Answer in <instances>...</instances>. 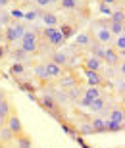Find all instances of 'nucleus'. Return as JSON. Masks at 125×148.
Listing matches in <instances>:
<instances>
[{
	"label": "nucleus",
	"mask_w": 125,
	"mask_h": 148,
	"mask_svg": "<svg viewBox=\"0 0 125 148\" xmlns=\"http://www.w3.org/2000/svg\"><path fill=\"white\" fill-rule=\"evenodd\" d=\"M38 42H41V38H38V31H25L21 37V48L27 52L29 56H35L38 54Z\"/></svg>",
	"instance_id": "1"
},
{
	"label": "nucleus",
	"mask_w": 125,
	"mask_h": 148,
	"mask_svg": "<svg viewBox=\"0 0 125 148\" xmlns=\"http://www.w3.org/2000/svg\"><path fill=\"white\" fill-rule=\"evenodd\" d=\"M38 104H41V108H43L46 114L56 117L60 123L64 121V117H62V114H60V104H58L56 98H52V96H43V98H38Z\"/></svg>",
	"instance_id": "2"
},
{
	"label": "nucleus",
	"mask_w": 125,
	"mask_h": 148,
	"mask_svg": "<svg viewBox=\"0 0 125 148\" xmlns=\"http://www.w3.org/2000/svg\"><path fill=\"white\" fill-rule=\"evenodd\" d=\"M23 33H25V29L19 25L17 21H12V25H8V27H4V38H6V42L8 44H14L17 40V38H21Z\"/></svg>",
	"instance_id": "3"
},
{
	"label": "nucleus",
	"mask_w": 125,
	"mask_h": 148,
	"mask_svg": "<svg viewBox=\"0 0 125 148\" xmlns=\"http://www.w3.org/2000/svg\"><path fill=\"white\" fill-rule=\"evenodd\" d=\"M94 40H96V38H94L93 31H91V33H79V35H75L73 46H75L77 50H89V48H91V44H93Z\"/></svg>",
	"instance_id": "4"
},
{
	"label": "nucleus",
	"mask_w": 125,
	"mask_h": 148,
	"mask_svg": "<svg viewBox=\"0 0 125 148\" xmlns=\"http://www.w3.org/2000/svg\"><path fill=\"white\" fill-rule=\"evenodd\" d=\"M6 127L10 129L14 135H21L25 129H23V123H21V119H19V115H17V112H12L10 115H8V119H6Z\"/></svg>",
	"instance_id": "5"
},
{
	"label": "nucleus",
	"mask_w": 125,
	"mask_h": 148,
	"mask_svg": "<svg viewBox=\"0 0 125 148\" xmlns=\"http://www.w3.org/2000/svg\"><path fill=\"white\" fill-rule=\"evenodd\" d=\"M44 69H46V79L48 81H52V79H60L62 75L65 73V67L58 66V64H54V62H44Z\"/></svg>",
	"instance_id": "6"
},
{
	"label": "nucleus",
	"mask_w": 125,
	"mask_h": 148,
	"mask_svg": "<svg viewBox=\"0 0 125 148\" xmlns=\"http://www.w3.org/2000/svg\"><path fill=\"white\" fill-rule=\"evenodd\" d=\"M102 62H106L108 66H120L121 62H123V58L120 56V52H117L114 46H110V48H104Z\"/></svg>",
	"instance_id": "7"
},
{
	"label": "nucleus",
	"mask_w": 125,
	"mask_h": 148,
	"mask_svg": "<svg viewBox=\"0 0 125 148\" xmlns=\"http://www.w3.org/2000/svg\"><path fill=\"white\" fill-rule=\"evenodd\" d=\"M58 81V87L60 88H71V87H77L79 85V77H77V73H64V75L60 77V79H56Z\"/></svg>",
	"instance_id": "8"
},
{
	"label": "nucleus",
	"mask_w": 125,
	"mask_h": 148,
	"mask_svg": "<svg viewBox=\"0 0 125 148\" xmlns=\"http://www.w3.org/2000/svg\"><path fill=\"white\" fill-rule=\"evenodd\" d=\"M102 67H104V62L102 60H98L96 56H85V60H83V69H91V71H96L100 73L102 71Z\"/></svg>",
	"instance_id": "9"
},
{
	"label": "nucleus",
	"mask_w": 125,
	"mask_h": 148,
	"mask_svg": "<svg viewBox=\"0 0 125 148\" xmlns=\"http://www.w3.org/2000/svg\"><path fill=\"white\" fill-rule=\"evenodd\" d=\"M85 71V75H87V83H89V87H98V88H102L104 85H106V79H104L100 73L96 71H91V69H83Z\"/></svg>",
	"instance_id": "10"
},
{
	"label": "nucleus",
	"mask_w": 125,
	"mask_h": 148,
	"mask_svg": "<svg viewBox=\"0 0 125 148\" xmlns=\"http://www.w3.org/2000/svg\"><path fill=\"white\" fill-rule=\"evenodd\" d=\"M37 14L44 21L46 27H58V17H56V14H52V12H48V10H38Z\"/></svg>",
	"instance_id": "11"
},
{
	"label": "nucleus",
	"mask_w": 125,
	"mask_h": 148,
	"mask_svg": "<svg viewBox=\"0 0 125 148\" xmlns=\"http://www.w3.org/2000/svg\"><path fill=\"white\" fill-rule=\"evenodd\" d=\"M50 62H54V64H58V66L65 67L67 62H69V56L65 54V52H62V50H54V52L50 54Z\"/></svg>",
	"instance_id": "12"
},
{
	"label": "nucleus",
	"mask_w": 125,
	"mask_h": 148,
	"mask_svg": "<svg viewBox=\"0 0 125 148\" xmlns=\"http://www.w3.org/2000/svg\"><path fill=\"white\" fill-rule=\"evenodd\" d=\"M94 38H96L98 42L100 44H110L112 42V33H110L108 29L106 27H102V29H96V31H94Z\"/></svg>",
	"instance_id": "13"
},
{
	"label": "nucleus",
	"mask_w": 125,
	"mask_h": 148,
	"mask_svg": "<svg viewBox=\"0 0 125 148\" xmlns=\"http://www.w3.org/2000/svg\"><path fill=\"white\" fill-rule=\"evenodd\" d=\"M46 42H48L52 48H60L62 44H65V38H64V35L60 33V29H56L54 33L50 35V38L46 40Z\"/></svg>",
	"instance_id": "14"
},
{
	"label": "nucleus",
	"mask_w": 125,
	"mask_h": 148,
	"mask_svg": "<svg viewBox=\"0 0 125 148\" xmlns=\"http://www.w3.org/2000/svg\"><path fill=\"white\" fill-rule=\"evenodd\" d=\"M16 144H17V148H33V138H31V135L23 131L21 135H17V137H16Z\"/></svg>",
	"instance_id": "15"
},
{
	"label": "nucleus",
	"mask_w": 125,
	"mask_h": 148,
	"mask_svg": "<svg viewBox=\"0 0 125 148\" xmlns=\"http://www.w3.org/2000/svg\"><path fill=\"white\" fill-rule=\"evenodd\" d=\"M33 75H35V79H38V81L46 83L48 79H46V69H44V62H38V64H35V67H33Z\"/></svg>",
	"instance_id": "16"
},
{
	"label": "nucleus",
	"mask_w": 125,
	"mask_h": 148,
	"mask_svg": "<svg viewBox=\"0 0 125 148\" xmlns=\"http://www.w3.org/2000/svg\"><path fill=\"white\" fill-rule=\"evenodd\" d=\"M12 112H16V108H14V104L8 100V96H6V98L0 100V115H2V117H8Z\"/></svg>",
	"instance_id": "17"
},
{
	"label": "nucleus",
	"mask_w": 125,
	"mask_h": 148,
	"mask_svg": "<svg viewBox=\"0 0 125 148\" xmlns=\"http://www.w3.org/2000/svg\"><path fill=\"white\" fill-rule=\"evenodd\" d=\"M14 138H16V135H14V133H12L6 125L2 127V129H0V140H2V143H4L6 146H10V144L14 143Z\"/></svg>",
	"instance_id": "18"
},
{
	"label": "nucleus",
	"mask_w": 125,
	"mask_h": 148,
	"mask_svg": "<svg viewBox=\"0 0 125 148\" xmlns=\"http://www.w3.org/2000/svg\"><path fill=\"white\" fill-rule=\"evenodd\" d=\"M58 29H60V33L64 35L65 40H67V38H71V37H75V33H77V29L73 27L71 23H62V25H60Z\"/></svg>",
	"instance_id": "19"
},
{
	"label": "nucleus",
	"mask_w": 125,
	"mask_h": 148,
	"mask_svg": "<svg viewBox=\"0 0 125 148\" xmlns=\"http://www.w3.org/2000/svg\"><path fill=\"white\" fill-rule=\"evenodd\" d=\"M112 35H115V37H120V35H125V23H115V21H108V27H106Z\"/></svg>",
	"instance_id": "20"
},
{
	"label": "nucleus",
	"mask_w": 125,
	"mask_h": 148,
	"mask_svg": "<svg viewBox=\"0 0 125 148\" xmlns=\"http://www.w3.org/2000/svg\"><path fill=\"white\" fill-rule=\"evenodd\" d=\"M64 92H65V98H67V100H71V102H77V100L81 98V94H83V92H81V88H79V87L65 88Z\"/></svg>",
	"instance_id": "21"
},
{
	"label": "nucleus",
	"mask_w": 125,
	"mask_h": 148,
	"mask_svg": "<svg viewBox=\"0 0 125 148\" xmlns=\"http://www.w3.org/2000/svg\"><path fill=\"white\" fill-rule=\"evenodd\" d=\"M91 127H93L94 133H106V119H102V117H94V119L91 121Z\"/></svg>",
	"instance_id": "22"
},
{
	"label": "nucleus",
	"mask_w": 125,
	"mask_h": 148,
	"mask_svg": "<svg viewBox=\"0 0 125 148\" xmlns=\"http://www.w3.org/2000/svg\"><path fill=\"white\" fill-rule=\"evenodd\" d=\"M83 96H85L87 100H91V102H93V100L100 98L102 94H100V88H98V87H89L87 90H83Z\"/></svg>",
	"instance_id": "23"
},
{
	"label": "nucleus",
	"mask_w": 125,
	"mask_h": 148,
	"mask_svg": "<svg viewBox=\"0 0 125 148\" xmlns=\"http://www.w3.org/2000/svg\"><path fill=\"white\" fill-rule=\"evenodd\" d=\"M27 58H29V54L21 48V46H17V48L12 50V60H16V62H19V64H21V62L27 60Z\"/></svg>",
	"instance_id": "24"
},
{
	"label": "nucleus",
	"mask_w": 125,
	"mask_h": 148,
	"mask_svg": "<svg viewBox=\"0 0 125 148\" xmlns=\"http://www.w3.org/2000/svg\"><path fill=\"white\" fill-rule=\"evenodd\" d=\"M60 8L67 12H75L79 10V0H60Z\"/></svg>",
	"instance_id": "25"
},
{
	"label": "nucleus",
	"mask_w": 125,
	"mask_h": 148,
	"mask_svg": "<svg viewBox=\"0 0 125 148\" xmlns=\"http://www.w3.org/2000/svg\"><path fill=\"white\" fill-rule=\"evenodd\" d=\"M110 121H115V123L123 125V121H125V112H123V108H117V110L112 112V114H110Z\"/></svg>",
	"instance_id": "26"
},
{
	"label": "nucleus",
	"mask_w": 125,
	"mask_h": 148,
	"mask_svg": "<svg viewBox=\"0 0 125 148\" xmlns=\"http://www.w3.org/2000/svg\"><path fill=\"white\" fill-rule=\"evenodd\" d=\"M104 106H106V100L100 96V98L93 100V102L89 104V110H91V112H104Z\"/></svg>",
	"instance_id": "27"
},
{
	"label": "nucleus",
	"mask_w": 125,
	"mask_h": 148,
	"mask_svg": "<svg viewBox=\"0 0 125 148\" xmlns=\"http://www.w3.org/2000/svg\"><path fill=\"white\" fill-rule=\"evenodd\" d=\"M114 48L117 50L121 54V58H123V52H125V35H120V37L114 40Z\"/></svg>",
	"instance_id": "28"
},
{
	"label": "nucleus",
	"mask_w": 125,
	"mask_h": 148,
	"mask_svg": "<svg viewBox=\"0 0 125 148\" xmlns=\"http://www.w3.org/2000/svg\"><path fill=\"white\" fill-rule=\"evenodd\" d=\"M23 73H25V66H23V64H19V62L12 64V67H10V75L17 77V75H23Z\"/></svg>",
	"instance_id": "29"
},
{
	"label": "nucleus",
	"mask_w": 125,
	"mask_h": 148,
	"mask_svg": "<svg viewBox=\"0 0 125 148\" xmlns=\"http://www.w3.org/2000/svg\"><path fill=\"white\" fill-rule=\"evenodd\" d=\"M110 21H115V23H125V14H123V10L112 12V16H110Z\"/></svg>",
	"instance_id": "30"
},
{
	"label": "nucleus",
	"mask_w": 125,
	"mask_h": 148,
	"mask_svg": "<svg viewBox=\"0 0 125 148\" xmlns=\"http://www.w3.org/2000/svg\"><path fill=\"white\" fill-rule=\"evenodd\" d=\"M12 16L8 14V12H0V23H2V27H8V25H12Z\"/></svg>",
	"instance_id": "31"
},
{
	"label": "nucleus",
	"mask_w": 125,
	"mask_h": 148,
	"mask_svg": "<svg viewBox=\"0 0 125 148\" xmlns=\"http://www.w3.org/2000/svg\"><path fill=\"white\" fill-rule=\"evenodd\" d=\"M123 129V125H120V123H115V121H106V131H121Z\"/></svg>",
	"instance_id": "32"
},
{
	"label": "nucleus",
	"mask_w": 125,
	"mask_h": 148,
	"mask_svg": "<svg viewBox=\"0 0 125 148\" xmlns=\"http://www.w3.org/2000/svg\"><path fill=\"white\" fill-rule=\"evenodd\" d=\"M98 10H100V14H102V16H106V17H110V16H112V8H110L108 4H104V2H100Z\"/></svg>",
	"instance_id": "33"
},
{
	"label": "nucleus",
	"mask_w": 125,
	"mask_h": 148,
	"mask_svg": "<svg viewBox=\"0 0 125 148\" xmlns=\"http://www.w3.org/2000/svg\"><path fill=\"white\" fill-rule=\"evenodd\" d=\"M17 85H19V87H21V88H23V90H25L27 94H29V92H35V90H37V88L33 87L31 83H25V81H19Z\"/></svg>",
	"instance_id": "34"
},
{
	"label": "nucleus",
	"mask_w": 125,
	"mask_h": 148,
	"mask_svg": "<svg viewBox=\"0 0 125 148\" xmlns=\"http://www.w3.org/2000/svg\"><path fill=\"white\" fill-rule=\"evenodd\" d=\"M35 2H37V4L41 6V10H46L48 6H54V4H56L54 0H35Z\"/></svg>",
	"instance_id": "35"
},
{
	"label": "nucleus",
	"mask_w": 125,
	"mask_h": 148,
	"mask_svg": "<svg viewBox=\"0 0 125 148\" xmlns=\"http://www.w3.org/2000/svg\"><path fill=\"white\" fill-rule=\"evenodd\" d=\"M79 131H81V135H93V127H91V123H85V125H81V129H79Z\"/></svg>",
	"instance_id": "36"
},
{
	"label": "nucleus",
	"mask_w": 125,
	"mask_h": 148,
	"mask_svg": "<svg viewBox=\"0 0 125 148\" xmlns=\"http://www.w3.org/2000/svg\"><path fill=\"white\" fill-rule=\"evenodd\" d=\"M37 17H38V14H37V12H25V14H23V19H27V21H33V19H37Z\"/></svg>",
	"instance_id": "37"
},
{
	"label": "nucleus",
	"mask_w": 125,
	"mask_h": 148,
	"mask_svg": "<svg viewBox=\"0 0 125 148\" xmlns=\"http://www.w3.org/2000/svg\"><path fill=\"white\" fill-rule=\"evenodd\" d=\"M10 16H12V19H14V21H17V19H23V12L19 10V8H16V10L12 12Z\"/></svg>",
	"instance_id": "38"
},
{
	"label": "nucleus",
	"mask_w": 125,
	"mask_h": 148,
	"mask_svg": "<svg viewBox=\"0 0 125 148\" xmlns=\"http://www.w3.org/2000/svg\"><path fill=\"white\" fill-rule=\"evenodd\" d=\"M4 56H6V46H2V44H0V62L4 60Z\"/></svg>",
	"instance_id": "39"
},
{
	"label": "nucleus",
	"mask_w": 125,
	"mask_h": 148,
	"mask_svg": "<svg viewBox=\"0 0 125 148\" xmlns=\"http://www.w3.org/2000/svg\"><path fill=\"white\" fill-rule=\"evenodd\" d=\"M12 0H0V8H4V6H8Z\"/></svg>",
	"instance_id": "40"
},
{
	"label": "nucleus",
	"mask_w": 125,
	"mask_h": 148,
	"mask_svg": "<svg viewBox=\"0 0 125 148\" xmlns=\"http://www.w3.org/2000/svg\"><path fill=\"white\" fill-rule=\"evenodd\" d=\"M6 119H8V117H2V115H0V129L6 125Z\"/></svg>",
	"instance_id": "41"
},
{
	"label": "nucleus",
	"mask_w": 125,
	"mask_h": 148,
	"mask_svg": "<svg viewBox=\"0 0 125 148\" xmlns=\"http://www.w3.org/2000/svg\"><path fill=\"white\" fill-rule=\"evenodd\" d=\"M102 2H104V4H108V6H110V4H114L115 0H102Z\"/></svg>",
	"instance_id": "42"
},
{
	"label": "nucleus",
	"mask_w": 125,
	"mask_h": 148,
	"mask_svg": "<svg viewBox=\"0 0 125 148\" xmlns=\"http://www.w3.org/2000/svg\"><path fill=\"white\" fill-rule=\"evenodd\" d=\"M0 148H8V146H6V144L2 143V140H0Z\"/></svg>",
	"instance_id": "43"
},
{
	"label": "nucleus",
	"mask_w": 125,
	"mask_h": 148,
	"mask_svg": "<svg viewBox=\"0 0 125 148\" xmlns=\"http://www.w3.org/2000/svg\"><path fill=\"white\" fill-rule=\"evenodd\" d=\"M54 2H58V0H54Z\"/></svg>",
	"instance_id": "44"
}]
</instances>
